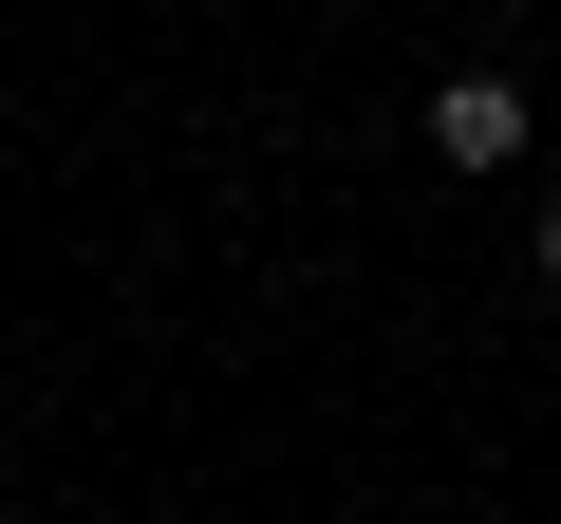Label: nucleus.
<instances>
[{
	"instance_id": "2",
	"label": "nucleus",
	"mask_w": 561,
	"mask_h": 524,
	"mask_svg": "<svg viewBox=\"0 0 561 524\" xmlns=\"http://www.w3.org/2000/svg\"><path fill=\"white\" fill-rule=\"evenodd\" d=\"M542 282H561V206H542Z\"/></svg>"
},
{
	"instance_id": "1",
	"label": "nucleus",
	"mask_w": 561,
	"mask_h": 524,
	"mask_svg": "<svg viewBox=\"0 0 561 524\" xmlns=\"http://www.w3.org/2000/svg\"><path fill=\"white\" fill-rule=\"evenodd\" d=\"M524 150V76H449L431 94V169H505Z\"/></svg>"
}]
</instances>
